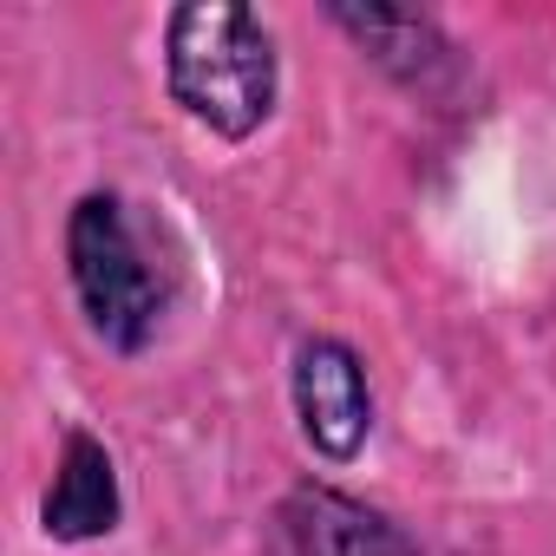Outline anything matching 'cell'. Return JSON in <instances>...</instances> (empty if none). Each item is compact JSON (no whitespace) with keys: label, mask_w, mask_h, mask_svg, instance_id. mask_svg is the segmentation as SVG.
<instances>
[{"label":"cell","mask_w":556,"mask_h":556,"mask_svg":"<svg viewBox=\"0 0 556 556\" xmlns=\"http://www.w3.org/2000/svg\"><path fill=\"white\" fill-rule=\"evenodd\" d=\"M164 86L203 131L242 144L268 125L282 92L275 34L242 0H184L164 21Z\"/></svg>","instance_id":"1"},{"label":"cell","mask_w":556,"mask_h":556,"mask_svg":"<svg viewBox=\"0 0 556 556\" xmlns=\"http://www.w3.org/2000/svg\"><path fill=\"white\" fill-rule=\"evenodd\" d=\"M66 262H73V289H79V308L92 321V334L118 354H138L151 334H157V315H164V289L131 236V216L112 190H92L73 203V223H66Z\"/></svg>","instance_id":"2"},{"label":"cell","mask_w":556,"mask_h":556,"mask_svg":"<svg viewBox=\"0 0 556 556\" xmlns=\"http://www.w3.org/2000/svg\"><path fill=\"white\" fill-rule=\"evenodd\" d=\"M289 393H295L302 439H308L321 458L348 465V458L367 445V432H374V393H367V367H361V354H354L348 341H328V334L302 341V348H295Z\"/></svg>","instance_id":"3"},{"label":"cell","mask_w":556,"mask_h":556,"mask_svg":"<svg viewBox=\"0 0 556 556\" xmlns=\"http://www.w3.org/2000/svg\"><path fill=\"white\" fill-rule=\"evenodd\" d=\"M282 523H289L295 556H419L413 536L387 510H374L334 484H295L282 504Z\"/></svg>","instance_id":"4"},{"label":"cell","mask_w":556,"mask_h":556,"mask_svg":"<svg viewBox=\"0 0 556 556\" xmlns=\"http://www.w3.org/2000/svg\"><path fill=\"white\" fill-rule=\"evenodd\" d=\"M40 517H47V536H60V543H92V536L118 530V471L92 432H66L60 478H53Z\"/></svg>","instance_id":"5"},{"label":"cell","mask_w":556,"mask_h":556,"mask_svg":"<svg viewBox=\"0 0 556 556\" xmlns=\"http://www.w3.org/2000/svg\"><path fill=\"white\" fill-rule=\"evenodd\" d=\"M334 21L387 66L400 73L406 86H426V73L445 60V40L426 14H406V8H334Z\"/></svg>","instance_id":"6"}]
</instances>
